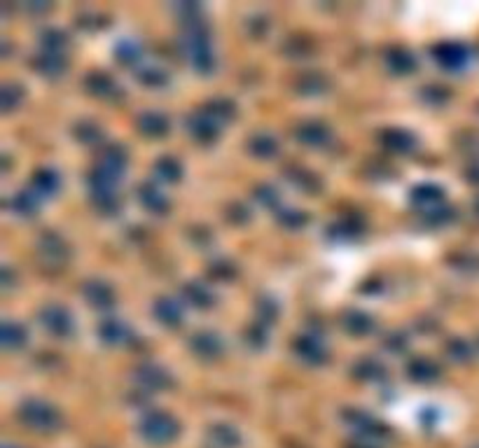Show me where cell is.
<instances>
[{
	"label": "cell",
	"instance_id": "6da1fadb",
	"mask_svg": "<svg viewBox=\"0 0 479 448\" xmlns=\"http://www.w3.org/2000/svg\"><path fill=\"white\" fill-rule=\"evenodd\" d=\"M182 38L180 45L187 54L190 63L195 66L199 73H211L215 66V58L211 52V42H208V26L204 21V16H197V19L182 21Z\"/></svg>",
	"mask_w": 479,
	"mask_h": 448
},
{
	"label": "cell",
	"instance_id": "7a4b0ae2",
	"mask_svg": "<svg viewBox=\"0 0 479 448\" xmlns=\"http://www.w3.org/2000/svg\"><path fill=\"white\" fill-rule=\"evenodd\" d=\"M89 192L96 208L103 210V213H115L117 206H120V199H117V177L108 175L101 168H94L89 173Z\"/></svg>",
	"mask_w": 479,
	"mask_h": 448
},
{
	"label": "cell",
	"instance_id": "3957f363",
	"mask_svg": "<svg viewBox=\"0 0 479 448\" xmlns=\"http://www.w3.org/2000/svg\"><path fill=\"white\" fill-rule=\"evenodd\" d=\"M40 323L45 325L47 332H52L56 336H71L73 332V316L61 303H47V306H43V311H40Z\"/></svg>",
	"mask_w": 479,
	"mask_h": 448
},
{
	"label": "cell",
	"instance_id": "277c9868",
	"mask_svg": "<svg viewBox=\"0 0 479 448\" xmlns=\"http://www.w3.org/2000/svg\"><path fill=\"white\" fill-rule=\"evenodd\" d=\"M19 416H21L24 422H29V425H33V427H54L58 422V413L49 407V404L40 402V400L24 402Z\"/></svg>",
	"mask_w": 479,
	"mask_h": 448
},
{
	"label": "cell",
	"instance_id": "5b68a950",
	"mask_svg": "<svg viewBox=\"0 0 479 448\" xmlns=\"http://www.w3.org/2000/svg\"><path fill=\"white\" fill-rule=\"evenodd\" d=\"M38 252L47 264H63L68 259V245L63 243L61 236L52 231H45L38 241Z\"/></svg>",
	"mask_w": 479,
	"mask_h": 448
},
{
	"label": "cell",
	"instance_id": "8992f818",
	"mask_svg": "<svg viewBox=\"0 0 479 448\" xmlns=\"http://www.w3.org/2000/svg\"><path fill=\"white\" fill-rule=\"evenodd\" d=\"M133 376H136V380L145 387V390H159V387H166L171 383V376L166 374L162 367L153 365V362H143V365H138L136 371H133Z\"/></svg>",
	"mask_w": 479,
	"mask_h": 448
},
{
	"label": "cell",
	"instance_id": "52a82bcc",
	"mask_svg": "<svg viewBox=\"0 0 479 448\" xmlns=\"http://www.w3.org/2000/svg\"><path fill=\"white\" fill-rule=\"evenodd\" d=\"M433 56L444 68H458V66L468 61V49L458 45V42H440V45L433 47Z\"/></svg>",
	"mask_w": 479,
	"mask_h": 448
},
{
	"label": "cell",
	"instance_id": "ba28073f",
	"mask_svg": "<svg viewBox=\"0 0 479 448\" xmlns=\"http://www.w3.org/2000/svg\"><path fill=\"white\" fill-rule=\"evenodd\" d=\"M143 432L150 439H155V442H164V439H169L175 432V422L166 413H150L143 420Z\"/></svg>",
	"mask_w": 479,
	"mask_h": 448
},
{
	"label": "cell",
	"instance_id": "9c48e42d",
	"mask_svg": "<svg viewBox=\"0 0 479 448\" xmlns=\"http://www.w3.org/2000/svg\"><path fill=\"white\" fill-rule=\"evenodd\" d=\"M295 353L302 360L311 362V365H321V362H325V358H327V350H325L323 341L314 334L299 336V339L295 341Z\"/></svg>",
	"mask_w": 479,
	"mask_h": 448
},
{
	"label": "cell",
	"instance_id": "30bf717a",
	"mask_svg": "<svg viewBox=\"0 0 479 448\" xmlns=\"http://www.w3.org/2000/svg\"><path fill=\"white\" fill-rule=\"evenodd\" d=\"M98 168L120 180V177L124 175V168H127V152H124V147H120V145L105 147L103 152H101Z\"/></svg>",
	"mask_w": 479,
	"mask_h": 448
},
{
	"label": "cell",
	"instance_id": "8fae6325",
	"mask_svg": "<svg viewBox=\"0 0 479 448\" xmlns=\"http://www.w3.org/2000/svg\"><path fill=\"white\" fill-rule=\"evenodd\" d=\"M190 345H192V350H195L197 355H201V358H208V360H213V358H217V355L222 353V341H220V336H217L215 332H197V334H192Z\"/></svg>",
	"mask_w": 479,
	"mask_h": 448
},
{
	"label": "cell",
	"instance_id": "7c38bea8",
	"mask_svg": "<svg viewBox=\"0 0 479 448\" xmlns=\"http://www.w3.org/2000/svg\"><path fill=\"white\" fill-rule=\"evenodd\" d=\"M187 129L195 138L204 140V142H211L217 138V122L213 120L211 115L206 113H195L187 120Z\"/></svg>",
	"mask_w": 479,
	"mask_h": 448
},
{
	"label": "cell",
	"instance_id": "4fadbf2b",
	"mask_svg": "<svg viewBox=\"0 0 479 448\" xmlns=\"http://www.w3.org/2000/svg\"><path fill=\"white\" fill-rule=\"evenodd\" d=\"M297 140H302L304 145H314V147L325 145V142L330 140V129H327L323 122H316V120L304 122L297 126Z\"/></svg>",
	"mask_w": 479,
	"mask_h": 448
},
{
	"label": "cell",
	"instance_id": "5bb4252c",
	"mask_svg": "<svg viewBox=\"0 0 479 448\" xmlns=\"http://www.w3.org/2000/svg\"><path fill=\"white\" fill-rule=\"evenodd\" d=\"M82 292H85V297L98 308H108L115 303V292L105 281H87L85 287H82Z\"/></svg>",
	"mask_w": 479,
	"mask_h": 448
},
{
	"label": "cell",
	"instance_id": "9a60e30c",
	"mask_svg": "<svg viewBox=\"0 0 479 448\" xmlns=\"http://www.w3.org/2000/svg\"><path fill=\"white\" fill-rule=\"evenodd\" d=\"M155 316L162 325H169V327H178L182 323V308L180 303L175 299H169V297H159L155 301Z\"/></svg>",
	"mask_w": 479,
	"mask_h": 448
},
{
	"label": "cell",
	"instance_id": "2e32d148",
	"mask_svg": "<svg viewBox=\"0 0 479 448\" xmlns=\"http://www.w3.org/2000/svg\"><path fill=\"white\" fill-rule=\"evenodd\" d=\"M85 87L94 96H101V98H113L120 94V87H117L115 80L108 78L105 73H89L85 78Z\"/></svg>",
	"mask_w": 479,
	"mask_h": 448
},
{
	"label": "cell",
	"instance_id": "e0dca14e",
	"mask_svg": "<svg viewBox=\"0 0 479 448\" xmlns=\"http://www.w3.org/2000/svg\"><path fill=\"white\" fill-rule=\"evenodd\" d=\"M386 63L388 68L398 75H407L416 68V56L414 52H409L405 47H393L388 54H386Z\"/></svg>",
	"mask_w": 479,
	"mask_h": 448
},
{
	"label": "cell",
	"instance_id": "ac0fdd59",
	"mask_svg": "<svg viewBox=\"0 0 479 448\" xmlns=\"http://www.w3.org/2000/svg\"><path fill=\"white\" fill-rule=\"evenodd\" d=\"M138 129L145 133V136L159 138L169 131V120H166L162 113H157V110H148V113H143L138 117Z\"/></svg>",
	"mask_w": 479,
	"mask_h": 448
},
{
	"label": "cell",
	"instance_id": "d6986e66",
	"mask_svg": "<svg viewBox=\"0 0 479 448\" xmlns=\"http://www.w3.org/2000/svg\"><path fill=\"white\" fill-rule=\"evenodd\" d=\"M138 197L143 201V206L148 210H153V213H166V210H169V201H166L162 189L155 187V184L143 182L138 187Z\"/></svg>",
	"mask_w": 479,
	"mask_h": 448
},
{
	"label": "cell",
	"instance_id": "ffe728a7",
	"mask_svg": "<svg viewBox=\"0 0 479 448\" xmlns=\"http://www.w3.org/2000/svg\"><path fill=\"white\" fill-rule=\"evenodd\" d=\"M444 192L440 184L435 182H423V184H416L414 189H411V201H414L416 206H423V208H433L442 201Z\"/></svg>",
	"mask_w": 479,
	"mask_h": 448
},
{
	"label": "cell",
	"instance_id": "44dd1931",
	"mask_svg": "<svg viewBox=\"0 0 479 448\" xmlns=\"http://www.w3.org/2000/svg\"><path fill=\"white\" fill-rule=\"evenodd\" d=\"M341 323H344V327H346L351 334H356V336L369 334L374 329V318L369 316V313H365V311H349V313H344Z\"/></svg>",
	"mask_w": 479,
	"mask_h": 448
},
{
	"label": "cell",
	"instance_id": "7402d4cb",
	"mask_svg": "<svg viewBox=\"0 0 479 448\" xmlns=\"http://www.w3.org/2000/svg\"><path fill=\"white\" fill-rule=\"evenodd\" d=\"M381 142H383V147H388L393 152H409L416 145L414 136L405 129H386L381 133Z\"/></svg>",
	"mask_w": 479,
	"mask_h": 448
},
{
	"label": "cell",
	"instance_id": "603a6c76",
	"mask_svg": "<svg viewBox=\"0 0 479 448\" xmlns=\"http://www.w3.org/2000/svg\"><path fill=\"white\" fill-rule=\"evenodd\" d=\"M98 336L105 343H122V341H127L129 329H127V325L122 323V320L105 318V320H101V325H98Z\"/></svg>",
	"mask_w": 479,
	"mask_h": 448
},
{
	"label": "cell",
	"instance_id": "cb8c5ba5",
	"mask_svg": "<svg viewBox=\"0 0 479 448\" xmlns=\"http://www.w3.org/2000/svg\"><path fill=\"white\" fill-rule=\"evenodd\" d=\"M182 297L187 299L192 306H199V308H206V306H213V294L211 290L199 283V281H190L182 285Z\"/></svg>",
	"mask_w": 479,
	"mask_h": 448
},
{
	"label": "cell",
	"instance_id": "d4e9b609",
	"mask_svg": "<svg viewBox=\"0 0 479 448\" xmlns=\"http://www.w3.org/2000/svg\"><path fill=\"white\" fill-rule=\"evenodd\" d=\"M407 374L411 380H418V383H426V380H433L440 374V367L435 365L433 360L428 358H414L407 365Z\"/></svg>",
	"mask_w": 479,
	"mask_h": 448
},
{
	"label": "cell",
	"instance_id": "484cf974",
	"mask_svg": "<svg viewBox=\"0 0 479 448\" xmlns=\"http://www.w3.org/2000/svg\"><path fill=\"white\" fill-rule=\"evenodd\" d=\"M36 68L47 78H56L66 71V56L61 52H43L36 58Z\"/></svg>",
	"mask_w": 479,
	"mask_h": 448
},
{
	"label": "cell",
	"instance_id": "4316f807",
	"mask_svg": "<svg viewBox=\"0 0 479 448\" xmlns=\"http://www.w3.org/2000/svg\"><path fill=\"white\" fill-rule=\"evenodd\" d=\"M58 173L52 171V168H38L33 173V189L38 194H54L58 189Z\"/></svg>",
	"mask_w": 479,
	"mask_h": 448
},
{
	"label": "cell",
	"instance_id": "83f0119b",
	"mask_svg": "<svg viewBox=\"0 0 479 448\" xmlns=\"http://www.w3.org/2000/svg\"><path fill=\"white\" fill-rule=\"evenodd\" d=\"M12 210L19 215H33L38 210V192L36 189H24V192H16L12 197Z\"/></svg>",
	"mask_w": 479,
	"mask_h": 448
},
{
	"label": "cell",
	"instance_id": "f1b7e54d",
	"mask_svg": "<svg viewBox=\"0 0 479 448\" xmlns=\"http://www.w3.org/2000/svg\"><path fill=\"white\" fill-rule=\"evenodd\" d=\"M248 147H250V152H253L255 157L269 159V157H274L276 152H279V142H276L274 136H269V133H255V136L250 138Z\"/></svg>",
	"mask_w": 479,
	"mask_h": 448
},
{
	"label": "cell",
	"instance_id": "f546056e",
	"mask_svg": "<svg viewBox=\"0 0 479 448\" xmlns=\"http://www.w3.org/2000/svg\"><path fill=\"white\" fill-rule=\"evenodd\" d=\"M353 374H356L358 378H365V380H376V378L386 376V367L374 358H363L360 362L353 365Z\"/></svg>",
	"mask_w": 479,
	"mask_h": 448
},
{
	"label": "cell",
	"instance_id": "4dcf8cb0",
	"mask_svg": "<svg viewBox=\"0 0 479 448\" xmlns=\"http://www.w3.org/2000/svg\"><path fill=\"white\" fill-rule=\"evenodd\" d=\"M0 339H3L5 348H21V345L26 343V329L16 323H5Z\"/></svg>",
	"mask_w": 479,
	"mask_h": 448
},
{
	"label": "cell",
	"instance_id": "1f68e13d",
	"mask_svg": "<svg viewBox=\"0 0 479 448\" xmlns=\"http://www.w3.org/2000/svg\"><path fill=\"white\" fill-rule=\"evenodd\" d=\"M115 56L120 58V63H127V66H131V63H136L138 58H140V45L136 40H120L115 45Z\"/></svg>",
	"mask_w": 479,
	"mask_h": 448
},
{
	"label": "cell",
	"instance_id": "d6a6232c",
	"mask_svg": "<svg viewBox=\"0 0 479 448\" xmlns=\"http://www.w3.org/2000/svg\"><path fill=\"white\" fill-rule=\"evenodd\" d=\"M40 42H43V47L47 52H61V49L68 45V38H66V33L61 28H45L40 33Z\"/></svg>",
	"mask_w": 479,
	"mask_h": 448
},
{
	"label": "cell",
	"instance_id": "836d02e7",
	"mask_svg": "<svg viewBox=\"0 0 479 448\" xmlns=\"http://www.w3.org/2000/svg\"><path fill=\"white\" fill-rule=\"evenodd\" d=\"M206 115H211L213 120H230V117H234V113H237V105L232 103L230 98H213L206 103Z\"/></svg>",
	"mask_w": 479,
	"mask_h": 448
},
{
	"label": "cell",
	"instance_id": "e575fe53",
	"mask_svg": "<svg viewBox=\"0 0 479 448\" xmlns=\"http://www.w3.org/2000/svg\"><path fill=\"white\" fill-rule=\"evenodd\" d=\"M155 168H157L159 177H164V180H169V182L180 180V175H182V168H180V164H178V159H173V157H162V159H157Z\"/></svg>",
	"mask_w": 479,
	"mask_h": 448
},
{
	"label": "cell",
	"instance_id": "d590c367",
	"mask_svg": "<svg viewBox=\"0 0 479 448\" xmlns=\"http://www.w3.org/2000/svg\"><path fill=\"white\" fill-rule=\"evenodd\" d=\"M19 100H21L19 84H5V87L0 89V105H3L5 113L14 110V105H19Z\"/></svg>",
	"mask_w": 479,
	"mask_h": 448
},
{
	"label": "cell",
	"instance_id": "8d00e7d4",
	"mask_svg": "<svg viewBox=\"0 0 479 448\" xmlns=\"http://www.w3.org/2000/svg\"><path fill=\"white\" fill-rule=\"evenodd\" d=\"M73 133H75V138H78V140L89 142V145L101 138V129H98V124H94V122H80V124H75Z\"/></svg>",
	"mask_w": 479,
	"mask_h": 448
},
{
	"label": "cell",
	"instance_id": "74e56055",
	"mask_svg": "<svg viewBox=\"0 0 479 448\" xmlns=\"http://www.w3.org/2000/svg\"><path fill=\"white\" fill-rule=\"evenodd\" d=\"M325 87H327V82L323 75H318V73H307L299 82V89L304 91V94H321Z\"/></svg>",
	"mask_w": 479,
	"mask_h": 448
},
{
	"label": "cell",
	"instance_id": "f35d334b",
	"mask_svg": "<svg viewBox=\"0 0 479 448\" xmlns=\"http://www.w3.org/2000/svg\"><path fill=\"white\" fill-rule=\"evenodd\" d=\"M138 80L143 84H150V87H159V84H164L169 80V75H166L162 68H157V66H148V68H143L138 73Z\"/></svg>",
	"mask_w": 479,
	"mask_h": 448
},
{
	"label": "cell",
	"instance_id": "ab89813d",
	"mask_svg": "<svg viewBox=\"0 0 479 448\" xmlns=\"http://www.w3.org/2000/svg\"><path fill=\"white\" fill-rule=\"evenodd\" d=\"M307 213H302V210H295V208H283L279 213V222L290 226V229H297V226H302L307 222Z\"/></svg>",
	"mask_w": 479,
	"mask_h": 448
},
{
	"label": "cell",
	"instance_id": "60d3db41",
	"mask_svg": "<svg viewBox=\"0 0 479 448\" xmlns=\"http://www.w3.org/2000/svg\"><path fill=\"white\" fill-rule=\"evenodd\" d=\"M451 217H453V208H451V206L437 204V206H433V208H428L426 222H431V224H444V222H449Z\"/></svg>",
	"mask_w": 479,
	"mask_h": 448
},
{
	"label": "cell",
	"instance_id": "b9f144b4",
	"mask_svg": "<svg viewBox=\"0 0 479 448\" xmlns=\"http://www.w3.org/2000/svg\"><path fill=\"white\" fill-rule=\"evenodd\" d=\"M257 311H259V323H274L279 306H276V301L272 297H259Z\"/></svg>",
	"mask_w": 479,
	"mask_h": 448
},
{
	"label": "cell",
	"instance_id": "7bdbcfd3",
	"mask_svg": "<svg viewBox=\"0 0 479 448\" xmlns=\"http://www.w3.org/2000/svg\"><path fill=\"white\" fill-rule=\"evenodd\" d=\"M208 274L215 278H232L234 266H232V261H227V259H213L211 266H208Z\"/></svg>",
	"mask_w": 479,
	"mask_h": 448
},
{
	"label": "cell",
	"instance_id": "ee69618b",
	"mask_svg": "<svg viewBox=\"0 0 479 448\" xmlns=\"http://www.w3.org/2000/svg\"><path fill=\"white\" fill-rule=\"evenodd\" d=\"M255 197H257V201H262L264 206L279 204V192H276L272 184H259V187L255 189Z\"/></svg>",
	"mask_w": 479,
	"mask_h": 448
},
{
	"label": "cell",
	"instance_id": "f6af8a7d",
	"mask_svg": "<svg viewBox=\"0 0 479 448\" xmlns=\"http://www.w3.org/2000/svg\"><path fill=\"white\" fill-rule=\"evenodd\" d=\"M421 94H423L426 100H431V103H440V100H444V98L449 96V91L442 89L440 84H431V87H423L421 89Z\"/></svg>",
	"mask_w": 479,
	"mask_h": 448
},
{
	"label": "cell",
	"instance_id": "bcb514c9",
	"mask_svg": "<svg viewBox=\"0 0 479 448\" xmlns=\"http://www.w3.org/2000/svg\"><path fill=\"white\" fill-rule=\"evenodd\" d=\"M360 231V226L356 222H339L330 229V236H337V239H344V236H356Z\"/></svg>",
	"mask_w": 479,
	"mask_h": 448
},
{
	"label": "cell",
	"instance_id": "7dc6e473",
	"mask_svg": "<svg viewBox=\"0 0 479 448\" xmlns=\"http://www.w3.org/2000/svg\"><path fill=\"white\" fill-rule=\"evenodd\" d=\"M447 350H449L456 360H465L468 355H470V345H468L465 341H460V339H453V341L447 345Z\"/></svg>",
	"mask_w": 479,
	"mask_h": 448
},
{
	"label": "cell",
	"instance_id": "c3c4849f",
	"mask_svg": "<svg viewBox=\"0 0 479 448\" xmlns=\"http://www.w3.org/2000/svg\"><path fill=\"white\" fill-rule=\"evenodd\" d=\"M246 339H248L250 343H253V345H264V341H267V332H264L262 323H257V325L250 327Z\"/></svg>",
	"mask_w": 479,
	"mask_h": 448
},
{
	"label": "cell",
	"instance_id": "681fc988",
	"mask_svg": "<svg viewBox=\"0 0 479 448\" xmlns=\"http://www.w3.org/2000/svg\"><path fill=\"white\" fill-rule=\"evenodd\" d=\"M405 343H407V339L402 334H388V339H386V348L400 350V348H405Z\"/></svg>",
	"mask_w": 479,
	"mask_h": 448
},
{
	"label": "cell",
	"instance_id": "f907efd6",
	"mask_svg": "<svg viewBox=\"0 0 479 448\" xmlns=\"http://www.w3.org/2000/svg\"><path fill=\"white\" fill-rule=\"evenodd\" d=\"M3 285L7 287V285H12V274H10V269H3Z\"/></svg>",
	"mask_w": 479,
	"mask_h": 448
}]
</instances>
